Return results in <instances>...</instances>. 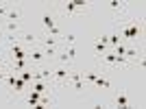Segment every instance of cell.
Masks as SVG:
<instances>
[{
  "mask_svg": "<svg viewBox=\"0 0 146 109\" xmlns=\"http://www.w3.org/2000/svg\"><path fill=\"white\" fill-rule=\"evenodd\" d=\"M66 85H68V87H72L74 92H81V90H83V72H74V70H70Z\"/></svg>",
  "mask_w": 146,
  "mask_h": 109,
  "instance_id": "cell-2",
  "label": "cell"
},
{
  "mask_svg": "<svg viewBox=\"0 0 146 109\" xmlns=\"http://www.w3.org/2000/svg\"><path fill=\"white\" fill-rule=\"evenodd\" d=\"M109 9L120 18V13L124 11V2H122V0H109Z\"/></svg>",
  "mask_w": 146,
  "mask_h": 109,
  "instance_id": "cell-9",
  "label": "cell"
},
{
  "mask_svg": "<svg viewBox=\"0 0 146 109\" xmlns=\"http://www.w3.org/2000/svg\"><path fill=\"white\" fill-rule=\"evenodd\" d=\"M107 50H109V46H107V44H103L100 39H96V42H94V54H96V57L105 54Z\"/></svg>",
  "mask_w": 146,
  "mask_h": 109,
  "instance_id": "cell-11",
  "label": "cell"
},
{
  "mask_svg": "<svg viewBox=\"0 0 146 109\" xmlns=\"http://www.w3.org/2000/svg\"><path fill=\"white\" fill-rule=\"evenodd\" d=\"M116 105L118 107H129V96L124 94V92H120V94L116 96Z\"/></svg>",
  "mask_w": 146,
  "mask_h": 109,
  "instance_id": "cell-16",
  "label": "cell"
},
{
  "mask_svg": "<svg viewBox=\"0 0 146 109\" xmlns=\"http://www.w3.org/2000/svg\"><path fill=\"white\" fill-rule=\"evenodd\" d=\"M31 90L39 92V94H46L48 92V83L46 81H31Z\"/></svg>",
  "mask_w": 146,
  "mask_h": 109,
  "instance_id": "cell-8",
  "label": "cell"
},
{
  "mask_svg": "<svg viewBox=\"0 0 146 109\" xmlns=\"http://www.w3.org/2000/svg\"><path fill=\"white\" fill-rule=\"evenodd\" d=\"M9 9H11V5H9V2H0V18H7Z\"/></svg>",
  "mask_w": 146,
  "mask_h": 109,
  "instance_id": "cell-19",
  "label": "cell"
},
{
  "mask_svg": "<svg viewBox=\"0 0 146 109\" xmlns=\"http://www.w3.org/2000/svg\"><path fill=\"white\" fill-rule=\"evenodd\" d=\"M66 54H68V61H70V63H72L74 61V57H76V46H66Z\"/></svg>",
  "mask_w": 146,
  "mask_h": 109,
  "instance_id": "cell-17",
  "label": "cell"
},
{
  "mask_svg": "<svg viewBox=\"0 0 146 109\" xmlns=\"http://www.w3.org/2000/svg\"><path fill=\"white\" fill-rule=\"evenodd\" d=\"M39 100H42V94H39V92H33V90H31V94L26 96V105L35 109L37 105H39Z\"/></svg>",
  "mask_w": 146,
  "mask_h": 109,
  "instance_id": "cell-6",
  "label": "cell"
},
{
  "mask_svg": "<svg viewBox=\"0 0 146 109\" xmlns=\"http://www.w3.org/2000/svg\"><path fill=\"white\" fill-rule=\"evenodd\" d=\"M87 2L85 0H72V2H66L63 7V15H74V13H79V9H85Z\"/></svg>",
  "mask_w": 146,
  "mask_h": 109,
  "instance_id": "cell-4",
  "label": "cell"
},
{
  "mask_svg": "<svg viewBox=\"0 0 146 109\" xmlns=\"http://www.w3.org/2000/svg\"><path fill=\"white\" fill-rule=\"evenodd\" d=\"M44 59H46V54H44V50L39 46H31L29 48V61L31 63H44Z\"/></svg>",
  "mask_w": 146,
  "mask_h": 109,
  "instance_id": "cell-5",
  "label": "cell"
},
{
  "mask_svg": "<svg viewBox=\"0 0 146 109\" xmlns=\"http://www.w3.org/2000/svg\"><path fill=\"white\" fill-rule=\"evenodd\" d=\"M96 76H98L96 72H87V74H85V79L90 81V83H94V81H96Z\"/></svg>",
  "mask_w": 146,
  "mask_h": 109,
  "instance_id": "cell-20",
  "label": "cell"
},
{
  "mask_svg": "<svg viewBox=\"0 0 146 109\" xmlns=\"http://www.w3.org/2000/svg\"><path fill=\"white\" fill-rule=\"evenodd\" d=\"M59 42H63V46H74V42H76V35H74V33H63Z\"/></svg>",
  "mask_w": 146,
  "mask_h": 109,
  "instance_id": "cell-13",
  "label": "cell"
},
{
  "mask_svg": "<svg viewBox=\"0 0 146 109\" xmlns=\"http://www.w3.org/2000/svg\"><path fill=\"white\" fill-rule=\"evenodd\" d=\"M57 44H59V39L52 35H46L42 39V48H57Z\"/></svg>",
  "mask_w": 146,
  "mask_h": 109,
  "instance_id": "cell-10",
  "label": "cell"
},
{
  "mask_svg": "<svg viewBox=\"0 0 146 109\" xmlns=\"http://www.w3.org/2000/svg\"><path fill=\"white\" fill-rule=\"evenodd\" d=\"M26 85H29V83H24V81L18 76V79H15V83H13V87H11V92H15V94H22V92L26 90Z\"/></svg>",
  "mask_w": 146,
  "mask_h": 109,
  "instance_id": "cell-14",
  "label": "cell"
},
{
  "mask_svg": "<svg viewBox=\"0 0 146 109\" xmlns=\"http://www.w3.org/2000/svg\"><path fill=\"white\" fill-rule=\"evenodd\" d=\"M94 85H98V87H105V90H109V87H111V83H109L107 79H103V76H96Z\"/></svg>",
  "mask_w": 146,
  "mask_h": 109,
  "instance_id": "cell-18",
  "label": "cell"
},
{
  "mask_svg": "<svg viewBox=\"0 0 146 109\" xmlns=\"http://www.w3.org/2000/svg\"><path fill=\"white\" fill-rule=\"evenodd\" d=\"M5 35H20V22H5Z\"/></svg>",
  "mask_w": 146,
  "mask_h": 109,
  "instance_id": "cell-7",
  "label": "cell"
},
{
  "mask_svg": "<svg viewBox=\"0 0 146 109\" xmlns=\"http://www.w3.org/2000/svg\"><path fill=\"white\" fill-rule=\"evenodd\" d=\"M42 24L46 26V31H50L52 26H55V18H52L50 13H44V15H42Z\"/></svg>",
  "mask_w": 146,
  "mask_h": 109,
  "instance_id": "cell-15",
  "label": "cell"
},
{
  "mask_svg": "<svg viewBox=\"0 0 146 109\" xmlns=\"http://www.w3.org/2000/svg\"><path fill=\"white\" fill-rule=\"evenodd\" d=\"M20 18H22V11L20 9H9V13H7V22H20Z\"/></svg>",
  "mask_w": 146,
  "mask_h": 109,
  "instance_id": "cell-12",
  "label": "cell"
},
{
  "mask_svg": "<svg viewBox=\"0 0 146 109\" xmlns=\"http://www.w3.org/2000/svg\"><path fill=\"white\" fill-rule=\"evenodd\" d=\"M70 70H72L70 66H63V63H59L55 70H50V76H52L55 81H59V83H66V81H68V74H70Z\"/></svg>",
  "mask_w": 146,
  "mask_h": 109,
  "instance_id": "cell-3",
  "label": "cell"
},
{
  "mask_svg": "<svg viewBox=\"0 0 146 109\" xmlns=\"http://www.w3.org/2000/svg\"><path fill=\"white\" fill-rule=\"evenodd\" d=\"M118 33H120L122 39H127V42H133V39H137V37L142 35V29H140V24H137L135 20H131L129 24L118 26Z\"/></svg>",
  "mask_w": 146,
  "mask_h": 109,
  "instance_id": "cell-1",
  "label": "cell"
}]
</instances>
